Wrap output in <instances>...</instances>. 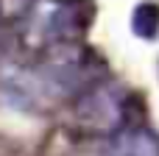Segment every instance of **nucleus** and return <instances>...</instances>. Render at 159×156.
<instances>
[{
  "label": "nucleus",
  "instance_id": "1",
  "mask_svg": "<svg viewBox=\"0 0 159 156\" xmlns=\"http://www.w3.org/2000/svg\"><path fill=\"white\" fill-rule=\"evenodd\" d=\"M81 25H78V11L67 0H34L28 11L22 14L20 22V45L39 56L48 47L75 42Z\"/></svg>",
  "mask_w": 159,
  "mask_h": 156
},
{
  "label": "nucleus",
  "instance_id": "2",
  "mask_svg": "<svg viewBox=\"0 0 159 156\" xmlns=\"http://www.w3.org/2000/svg\"><path fill=\"white\" fill-rule=\"evenodd\" d=\"M126 92L115 84L95 81L75 98V120L95 134H115L126 128Z\"/></svg>",
  "mask_w": 159,
  "mask_h": 156
},
{
  "label": "nucleus",
  "instance_id": "3",
  "mask_svg": "<svg viewBox=\"0 0 159 156\" xmlns=\"http://www.w3.org/2000/svg\"><path fill=\"white\" fill-rule=\"evenodd\" d=\"M109 156H159V134L143 126H126L115 131Z\"/></svg>",
  "mask_w": 159,
  "mask_h": 156
},
{
  "label": "nucleus",
  "instance_id": "4",
  "mask_svg": "<svg viewBox=\"0 0 159 156\" xmlns=\"http://www.w3.org/2000/svg\"><path fill=\"white\" fill-rule=\"evenodd\" d=\"M134 31L143 39H154L157 36L159 33V8L157 6L145 3V6L137 8V14H134Z\"/></svg>",
  "mask_w": 159,
  "mask_h": 156
}]
</instances>
